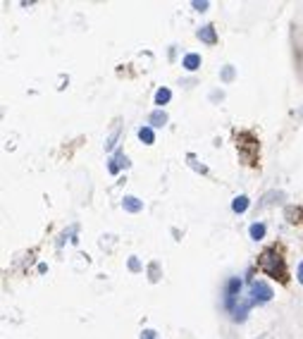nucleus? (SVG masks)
I'll return each instance as SVG.
<instances>
[{
  "instance_id": "obj_6",
  "label": "nucleus",
  "mask_w": 303,
  "mask_h": 339,
  "mask_svg": "<svg viewBox=\"0 0 303 339\" xmlns=\"http://www.w3.org/2000/svg\"><path fill=\"white\" fill-rule=\"evenodd\" d=\"M198 38L205 41V43H215V29L213 26H201L198 29Z\"/></svg>"
},
{
  "instance_id": "obj_9",
  "label": "nucleus",
  "mask_w": 303,
  "mask_h": 339,
  "mask_svg": "<svg viewBox=\"0 0 303 339\" xmlns=\"http://www.w3.org/2000/svg\"><path fill=\"white\" fill-rule=\"evenodd\" d=\"M139 139H141L143 143H153V141H155L153 129H151V127H141V129H139Z\"/></svg>"
},
{
  "instance_id": "obj_7",
  "label": "nucleus",
  "mask_w": 303,
  "mask_h": 339,
  "mask_svg": "<svg viewBox=\"0 0 303 339\" xmlns=\"http://www.w3.org/2000/svg\"><path fill=\"white\" fill-rule=\"evenodd\" d=\"M249 308H251V301H241V304L234 308V320H244L246 313H249Z\"/></svg>"
},
{
  "instance_id": "obj_15",
  "label": "nucleus",
  "mask_w": 303,
  "mask_h": 339,
  "mask_svg": "<svg viewBox=\"0 0 303 339\" xmlns=\"http://www.w3.org/2000/svg\"><path fill=\"white\" fill-rule=\"evenodd\" d=\"M232 74H234L232 67H225V72H222V79H225V81H229V79H232Z\"/></svg>"
},
{
  "instance_id": "obj_5",
  "label": "nucleus",
  "mask_w": 303,
  "mask_h": 339,
  "mask_svg": "<svg viewBox=\"0 0 303 339\" xmlns=\"http://www.w3.org/2000/svg\"><path fill=\"white\" fill-rule=\"evenodd\" d=\"M184 67L189 72H194V70H198L201 67V55H196V53H189L186 57H184Z\"/></svg>"
},
{
  "instance_id": "obj_1",
  "label": "nucleus",
  "mask_w": 303,
  "mask_h": 339,
  "mask_svg": "<svg viewBox=\"0 0 303 339\" xmlns=\"http://www.w3.org/2000/svg\"><path fill=\"white\" fill-rule=\"evenodd\" d=\"M260 268L268 272L270 277H277V280H286V272H284V263H282V258H279V253L277 251H263V256H260Z\"/></svg>"
},
{
  "instance_id": "obj_17",
  "label": "nucleus",
  "mask_w": 303,
  "mask_h": 339,
  "mask_svg": "<svg viewBox=\"0 0 303 339\" xmlns=\"http://www.w3.org/2000/svg\"><path fill=\"white\" fill-rule=\"evenodd\" d=\"M194 7H196V10H201V12H203V10H205V7H208V2H194Z\"/></svg>"
},
{
  "instance_id": "obj_18",
  "label": "nucleus",
  "mask_w": 303,
  "mask_h": 339,
  "mask_svg": "<svg viewBox=\"0 0 303 339\" xmlns=\"http://www.w3.org/2000/svg\"><path fill=\"white\" fill-rule=\"evenodd\" d=\"M299 282H301V285H303V263H301V265H299Z\"/></svg>"
},
{
  "instance_id": "obj_14",
  "label": "nucleus",
  "mask_w": 303,
  "mask_h": 339,
  "mask_svg": "<svg viewBox=\"0 0 303 339\" xmlns=\"http://www.w3.org/2000/svg\"><path fill=\"white\" fill-rule=\"evenodd\" d=\"M141 339H158V337H155V332H153V330H143Z\"/></svg>"
},
{
  "instance_id": "obj_13",
  "label": "nucleus",
  "mask_w": 303,
  "mask_h": 339,
  "mask_svg": "<svg viewBox=\"0 0 303 339\" xmlns=\"http://www.w3.org/2000/svg\"><path fill=\"white\" fill-rule=\"evenodd\" d=\"M117 134H120V129H115V131L110 134V139H107V143H105V151H110V148L115 146V141H117Z\"/></svg>"
},
{
  "instance_id": "obj_11",
  "label": "nucleus",
  "mask_w": 303,
  "mask_h": 339,
  "mask_svg": "<svg viewBox=\"0 0 303 339\" xmlns=\"http://www.w3.org/2000/svg\"><path fill=\"white\" fill-rule=\"evenodd\" d=\"M251 236H253V239H263V236H265V225H260V222L251 225Z\"/></svg>"
},
{
  "instance_id": "obj_16",
  "label": "nucleus",
  "mask_w": 303,
  "mask_h": 339,
  "mask_svg": "<svg viewBox=\"0 0 303 339\" xmlns=\"http://www.w3.org/2000/svg\"><path fill=\"white\" fill-rule=\"evenodd\" d=\"M129 268H131V270H139L141 265H139V261H136V258H131V261H129Z\"/></svg>"
},
{
  "instance_id": "obj_10",
  "label": "nucleus",
  "mask_w": 303,
  "mask_h": 339,
  "mask_svg": "<svg viewBox=\"0 0 303 339\" xmlns=\"http://www.w3.org/2000/svg\"><path fill=\"white\" fill-rule=\"evenodd\" d=\"M165 122H167V115H165L162 110H155V112L151 115V125L153 127H162Z\"/></svg>"
},
{
  "instance_id": "obj_12",
  "label": "nucleus",
  "mask_w": 303,
  "mask_h": 339,
  "mask_svg": "<svg viewBox=\"0 0 303 339\" xmlns=\"http://www.w3.org/2000/svg\"><path fill=\"white\" fill-rule=\"evenodd\" d=\"M170 96H172L170 89H160L158 93H155V103H158V105H165V103L170 101Z\"/></svg>"
},
{
  "instance_id": "obj_2",
  "label": "nucleus",
  "mask_w": 303,
  "mask_h": 339,
  "mask_svg": "<svg viewBox=\"0 0 303 339\" xmlns=\"http://www.w3.org/2000/svg\"><path fill=\"white\" fill-rule=\"evenodd\" d=\"M251 296H253V301H258V304H268L270 299H272V289H270L265 282H253V285H251Z\"/></svg>"
},
{
  "instance_id": "obj_4",
  "label": "nucleus",
  "mask_w": 303,
  "mask_h": 339,
  "mask_svg": "<svg viewBox=\"0 0 303 339\" xmlns=\"http://www.w3.org/2000/svg\"><path fill=\"white\" fill-rule=\"evenodd\" d=\"M126 165H129L126 156H125V153H117V156L110 160V172L115 175V172H120V167H126Z\"/></svg>"
},
{
  "instance_id": "obj_3",
  "label": "nucleus",
  "mask_w": 303,
  "mask_h": 339,
  "mask_svg": "<svg viewBox=\"0 0 303 339\" xmlns=\"http://www.w3.org/2000/svg\"><path fill=\"white\" fill-rule=\"evenodd\" d=\"M122 206H125L126 213H139V210L143 208V203L139 201V198H134V196H125L122 198Z\"/></svg>"
},
{
  "instance_id": "obj_8",
  "label": "nucleus",
  "mask_w": 303,
  "mask_h": 339,
  "mask_svg": "<svg viewBox=\"0 0 303 339\" xmlns=\"http://www.w3.org/2000/svg\"><path fill=\"white\" fill-rule=\"evenodd\" d=\"M246 208H249V198H246V196H236V198H234V203H232L234 213H244Z\"/></svg>"
}]
</instances>
